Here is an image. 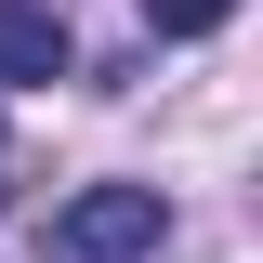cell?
<instances>
[{"mask_svg":"<svg viewBox=\"0 0 263 263\" xmlns=\"http://www.w3.org/2000/svg\"><path fill=\"white\" fill-rule=\"evenodd\" d=\"M158 237H171L158 184H79L53 211V237H40V263H158Z\"/></svg>","mask_w":263,"mask_h":263,"instance_id":"obj_1","label":"cell"},{"mask_svg":"<svg viewBox=\"0 0 263 263\" xmlns=\"http://www.w3.org/2000/svg\"><path fill=\"white\" fill-rule=\"evenodd\" d=\"M79 40H66L53 0H0V92H27V79H66Z\"/></svg>","mask_w":263,"mask_h":263,"instance_id":"obj_2","label":"cell"},{"mask_svg":"<svg viewBox=\"0 0 263 263\" xmlns=\"http://www.w3.org/2000/svg\"><path fill=\"white\" fill-rule=\"evenodd\" d=\"M145 27H158V40H224L237 0H145Z\"/></svg>","mask_w":263,"mask_h":263,"instance_id":"obj_3","label":"cell"}]
</instances>
